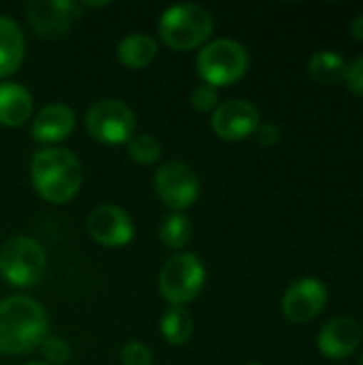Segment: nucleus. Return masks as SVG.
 Listing matches in <instances>:
<instances>
[{
	"label": "nucleus",
	"instance_id": "obj_1",
	"mask_svg": "<svg viewBox=\"0 0 363 365\" xmlns=\"http://www.w3.org/2000/svg\"><path fill=\"white\" fill-rule=\"evenodd\" d=\"M47 312L28 297L13 295L0 302V355H26L47 338Z\"/></svg>",
	"mask_w": 363,
	"mask_h": 365
},
{
	"label": "nucleus",
	"instance_id": "obj_2",
	"mask_svg": "<svg viewBox=\"0 0 363 365\" xmlns=\"http://www.w3.org/2000/svg\"><path fill=\"white\" fill-rule=\"evenodd\" d=\"M30 182L41 199L49 203H66L81 188V163L66 148H43L34 152L30 160Z\"/></svg>",
	"mask_w": 363,
	"mask_h": 365
},
{
	"label": "nucleus",
	"instance_id": "obj_3",
	"mask_svg": "<svg viewBox=\"0 0 363 365\" xmlns=\"http://www.w3.org/2000/svg\"><path fill=\"white\" fill-rule=\"evenodd\" d=\"M214 32V17L201 4L169 6L158 19L160 41L173 51H190L208 43Z\"/></svg>",
	"mask_w": 363,
	"mask_h": 365
},
{
	"label": "nucleus",
	"instance_id": "obj_4",
	"mask_svg": "<svg viewBox=\"0 0 363 365\" xmlns=\"http://www.w3.org/2000/svg\"><path fill=\"white\" fill-rule=\"evenodd\" d=\"M248 71V51L233 38H216L201 47L197 56V73L203 83L214 88L240 81Z\"/></svg>",
	"mask_w": 363,
	"mask_h": 365
},
{
	"label": "nucleus",
	"instance_id": "obj_5",
	"mask_svg": "<svg viewBox=\"0 0 363 365\" xmlns=\"http://www.w3.org/2000/svg\"><path fill=\"white\" fill-rule=\"evenodd\" d=\"M205 265L195 252L171 257L158 274V291L171 306H186L205 284Z\"/></svg>",
	"mask_w": 363,
	"mask_h": 365
},
{
	"label": "nucleus",
	"instance_id": "obj_6",
	"mask_svg": "<svg viewBox=\"0 0 363 365\" xmlns=\"http://www.w3.org/2000/svg\"><path fill=\"white\" fill-rule=\"evenodd\" d=\"M45 265L47 255L32 237L17 235L0 248V278L11 287H32L43 276Z\"/></svg>",
	"mask_w": 363,
	"mask_h": 365
},
{
	"label": "nucleus",
	"instance_id": "obj_7",
	"mask_svg": "<svg viewBox=\"0 0 363 365\" xmlns=\"http://www.w3.org/2000/svg\"><path fill=\"white\" fill-rule=\"evenodd\" d=\"M83 124L94 141L105 145H120L135 135L137 118L126 103L118 98H101L86 111Z\"/></svg>",
	"mask_w": 363,
	"mask_h": 365
},
{
	"label": "nucleus",
	"instance_id": "obj_8",
	"mask_svg": "<svg viewBox=\"0 0 363 365\" xmlns=\"http://www.w3.org/2000/svg\"><path fill=\"white\" fill-rule=\"evenodd\" d=\"M154 192L171 212H184L193 207L201 195V182L195 169L182 160H169L154 173Z\"/></svg>",
	"mask_w": 363,
	"mask_h": 365
},
{
	"label": "nucleus",
	"instance_id": "obj_9",
	"mask_svg": "<svg viewBox=\"0 0 363 365\" xmlns=\"http://www.w3.org/2000/svg\"><path fill=\"white\" fill-rule=\"evenodd\" d=\"M83 4L73 0H32L26 4V17L41 38H60L81 15Z\"/></svg>",
	"mask_w": 363,
	"mask_h": 365
},
{
	"label": "nucleus",
	"instance_id": "obj_10",
	"mask_svg": "<svg viewBox=\"0 0 363 365\" xmlns=\"http://www.w3.org/2000/svg\"><path fill=\"white\" fill-rule=\"evenodd\" d=\"M86 227H88L90 237L105 248H122L131 244V240L135 237L133 218L122 207L111 205V203L96 205L88 214Z\"/></svg>",
	"mask_w": 363,
	"mask_h": 365
},
{
	"label": "nucleus",
	"instance_id": "obj_11",
	"mask_svg": "<svg viewBox=\"0 0 363 365\" xmlns=\"http://www.w3.org/2000/svg\"><path fill=\"white\" fill-rule=\"evenodd\" d=\"M259 124H261L259 109L242 98H231L220 103L212 115V130L216 133V137L225 141H242L255 135Z\"/></svg>",
	"mask_w": 363,
	"mask_h": 365
},
{
	"label": "nucleus",
	"instance_id": "obj_12",
	"mask_svg": "<svg viewBox=\"0 0 363 365\" xmlns=\"http://www.w3.org/2000/svg\"><path fill=\"white\" fill-rule=\"evenodd\" d=\"M327 304V287L317 278L293 282L282 297V314L291 323H308L317 319Z\"/></svg>",
	"mask_w": 363,
	"mask_h": 365
},
{
	"label": "nucleus",
	"instance_id": "obj_13",
	"mask_svg": "<svg viewBox=\"0 0 363 365\" xmlns=\"http://www.w3.org/2000/svg\"><path fill=\"white\" fill-rule=\"evenodd\" d=\"M359 342H362V327L351 317H340L329 321L327 325H323L317 338L319 351L334 361H342L351 357L357 351Z\"/></svg>",
	"mask_w": 363,
	"mask_h": 365
},
{
	"label": "nucleus",
	"instance_id": "obj_14",
	"mask_svg": "<svg viewBox=\"0 0 363 365\" xmlns=\"http://www.w3.org/2000/svg\"><path fill=\"white\" fill-rule=\"evenodd\" d=\"M75 128V111L64 103H51L45 105L32 120L30 135L36 143L53 145L58 141H64Z\"/></svg>",
	"mask_w": 363,
	"mask_h": 365
},
{
	"label": "nucleus",
	"instance_id": "obj_15",
	"mask_svg": "<svg viewBox=\"0 0 363 365\" xmlns=\"http://www.w3.org/2000/svg\"><path fill=\"white\" fill-rule=\"evenodd\" d=\"M34 109L32 103V94L13 81H4L0 83V124L15 128L21 126L24 122L30 120Z\"/></svg>",
	"mask_w": 363,
	"mask_h": 365
},
{
	"label": "nucleus",
	"instance_id": "obj_16",
	"mask_svg": "<svg viewBox=\"0 0 363 365\" xmlns=\"http://www.w3.org/2000/svg\"><path fill=\"white\" fill-rule=\"evenodd\" d=\"M26 41L19 24L9 17L0 15V79L11 77L24 62Z\"/></svg>",
	"mask_w": 363,
	"mask_h": 365
},
{
	"label": "nucleus",
	"instance_id": "obj_17",
	"mask_svg": "<svg viewBox=\"0 0 363 365\" xmlns=\"http://www.w3.org/2000/svg\"><path fill=\"white\" fill-rule=\"evenodd\" d=\"M158 53V43L145 32H131L118 43V60L133 71L145 68Z\"/></svg>",
	"mask_w": 363,
	"mask_h": 365
},
{
	"label": "nucleus",
	"instance_id": "obj_18",
	"mask_svg": "<svg viewBox=\"0 0 363 365\" xmlns=\"http://www.w3.org/2000/svg\"><path fill=\"white\" fill-rule=\"evenodd\" d=\"M347 60L332 51V49H321V51H315L308 60V71L312 75L315 81L319 83H325V86H332V83H338V81H344L347 77Z\"/></svg>",
	"mask_w": 363,
	"mask_h": 365
},
{
	"label": "nucleus",
	"instance_id": "obj_19",
	"mask_svg": "<svg viewBox=\"0 0 363 365\" xmlns=\"http://www.w3.org/2000/svg\"><path fill=\"white\" fill-rule=\"evenodd\" d=\"M160 334L171 346H182L193 336V317L184 306H171L160 319Z\"/></svg>",
	"mask_w": 363,
	"mask_h": 365
},
{
	"label": "nucleus",
	"instance_id": "obj_20",
	"mask_svg": "<svg viewBox=\"0 0 363 365\" xmlns=\"http://www.w3.org/2000/svg\"><path fill=\"white\" fill-rule=\"evenodd\" d=\"M158 237H160L163 246H167L171 250L186 248L190 237H193V222H190V218L180 214V212L167 214L163 218L160 227H158Z\"/></svg>",
	"mask_w": 363,
	"mask_h": 365
},
{
	"label": "nucleus",
	"instance_id": "obj_21",
	"mask_svg": "<svg viewBox=\"0 0 363 365\" xmlns=\"http://www.w3.org/2000/svg\"><path fill=\"white\" fill-rule=\"evenodd\" d=\"M126 150H128V156L137 163V165H152L160 158L163 154V145L160 141L150 135V133H139V135H133L128 141H126Z\"/></svg>",
	"mask_w": 363,
	"mask_h": 365
},
{
	"label": "nucleus",
	"instance_id": "obj_22",
	"mask_svg": "<svg viewBox=\"0 0 363 365\" xmlns=\"http://www.w3.org/2000/svg\"><path fill=\"white\" fill-rule=\"evenodd\" d=\"M39 351H41L45 364L49 365H62L71 359V346H68L66 340L60 338V336H47V338L41 342Z\"/></svg>",
	"mask_w": 363,
	"mask_h": 365
},
{
	"label": "nucleus",
	"instance_id": "obj_23",
	"mask_svg": "<svg viewBox=\"0 0 363 365\" xmlns=\"http://www.w3.org/2000/svg\"><path fill=\"white\" fill-rule=\"evenodd\" d=\"M190 105L197 109V111H214L218 105H220V94H218V88L210 86V83H199L193 88L190 92Z\"/></svg>",
	"mask_w": 363,
	"mask_h": 365
},
{
	"label": "nucleus",
	"instance_id": "obj_24",
	"mask_svg": "<svg viewBox=\"0 0 363 365\" xmlns=\"http://www.w3.org/2000/svg\"><path fill=\"white\" fill-rule=\"evenodd\" d=\"M120 359L124 365H152V351L139 340H128L120 351Z\"/></svg>",
	"mask_w": 363,
	"mask_h": 365
},
{
	"label": "nucleus",
	"instance_id": "obj_25",
	"mask_svg": "<svg viewBox=\"0 0 363 365\" xmlns=\"http://www.w3.org/2000/svg\"><path fill=\"white\" fill-rule=\"evenodd\" d=\"M344 83H347V88H349L353 94H357V96H362L363 98V56L362 58H357L353 64H349Z\"/></svg>",
	"mask_w": 363,
	"mask_h": 365
},
{
	"label": "nucleus",
	"instance_id": "obj_26",
	"mask_svg": "<svg viewBox=\"0 0 363 365\" xmlns=\"http://www.w3.org/2000/svg\"><path fill=\"white\" fill-rule=\"evenodd\" d=\"M255 135H257V141L265 148H272L280 141V128L276 124H259Z\"/></svg>",
	"mask_w": 363,
	"mask_h": 365
},
{
	"label": "nucleus",
	"instance_id": "obj_27",
	"mask_svg": "<svg viewBox=\"0 0 363 365\" xmlns=\"http://www.w3.org/2000/svg\"><path fill=\"white\" fill-rule=\"evenodd\" d=\"M351 34H353L355 38L363 41V15H357V17L351 21Z\"/></svg>",
	"mask_w": 363,
	"mask_h": 365
},
{
	"label": "nucleus",
	"instance_id": "obj_28",
	"mask_svg": "<svg viewBox=\"0 0 363 365\" xmlns=\"http://www.w3.org/2000/svg\"><path fill=\"white\" fill-rule=\"evenodd\" d=\"M26 365H49V364H45V361H32V364H26Z\"/></svg>",
	"mask_w": 363,
	"mask_h": 365
},
{
	"label": "nucleus",
	"instance_id": "obj_29",
	"mask_svg": "<svg viewBox=\"0 0 363 365\" xmlns=\"http://www.w3.org/2000/svg\"><path fill=\"white\" fill-rule=\"evenodd\" d=\"M246 365H263V364H259V361H248Z\"/></svg>",
	"mask_w": 363,
	"mask_h": 365
},
{
	"label": "nucleus",
	"instance_id": "obj_30",
	"mask_svg": "<svg viewBox=\"0 0 363 365\" xmlns=\"http://www.w3.org/2000/svg\"><path fill=\"white\" fill-rule=\"evenodd\" d=\"M357 365H363V355H362V359H359V364H357Z\"/></svg>",
	"mask_w": 363,
	"mask_h": 365
}]
</instances>
